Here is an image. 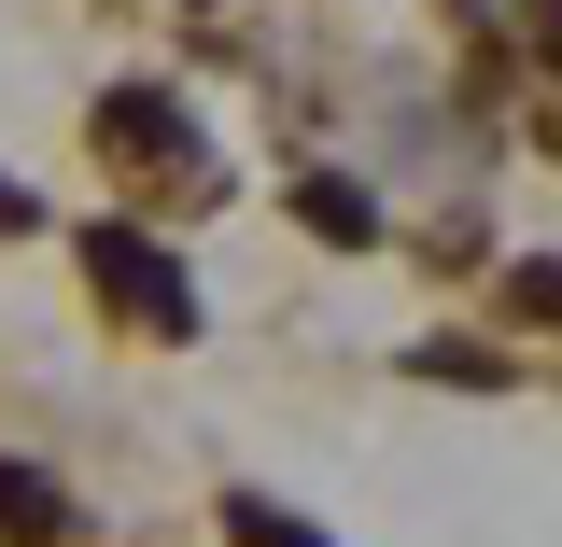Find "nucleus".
<instances>
[{
	"label": "nucleus",
	"instance_id": "20e7f679",
	"mask_svg": "<svg viewBox=\"0 0 562 547\" xmlns=\"http://www.w3.org/2000/svg\"><path fill=\"white\" fill-rule=\"evenodd\" d=\"M0 547H70V491L29 478V464H0Z\"/></svg>",
	"mask_w": 562,
	"mask_h": 547
},
{
	"label": "nucleus",
	"instance_id": "1a4fd4ad",
	"mask_svg": "<svg viewBox=\"0 0 562 547\" xmlns=\"http://www.w3.org/2000/svg\"><path fill=\"white\" fill-rule=\"evenodd\" d=\"M549 155H562V113H549Z\"/></svg>",
	"mask_w": 562,
	"mask_h": 547
},
{
	"label": "nucleus",
	"instance_id": "f257e3e1",
	"mask_svg": "<svg viewBox=\"0 0 562 547\" xmlns=\"http://www.w3.org/2000/svg\"><path fill=\"white\" fill-rule=\"evenodd\" d=\"M70 253H85V281L113 295V323H127V338H198V281L169 267L140 225H85Z\"/></svg>",
	"mask_w": 562,
	"mask_h": 547
},
{
	"label": "nucleus",
	"instance_id": "f03ea898",
	"mask_svg": "<svg viewBox=\"0 0 562 547\" xmlns=\"http://www.w3.org/2000/svg\"><path fill=\"white\" fill-rule=\"evenodd\" d=\"M99 155H113L127 183H155V169H198V127H183L169 84H113V99H99Z\"/></svg>",
	"mask_w": 562,
	"mask_h": 547
},
{
	"label": "nucleus",
	"instance_id": "39448f33",
	"mask_svg": "<svg viewBox=\"0 0 562 547\" xmlns=\"http://www.w3.org/2000/svg\"><path fill=\"white\" fill-rule=\"evenodd\" d=\"M492 309L506 323H562V253H520V267L492 281Z\"/></svg>",
	"mask_w": 562,
	"mask_h": 547
},
{
	"label": "nucleus",
	"instance_id": "0eeeda50",
	"mask_svg": "<svg viewBox=\"0 0 562 547\" xmlns=\"http://www.w3.org/2000/svg\"><path fill=\"white\" fill-rule=\"evenodd\" d=\"M0 225H43V210H29V183H14V169H0Z\"/></svg>",
	"mask_w": 562,
	"mask_h": 547
},
{
	"label": "nucleus",
	"instance_id": "423d86ee",
	"mask_svg": "<svg viewBox=\"0 0 562 547\" xmlns=\"http://www.w3.org/2000/svg\"><path fill=\"white\" fill-rule=\"evenodd\" d=\"M225 534H239V547H324L295 505H268V491H225Z\"/></svg>",
	"mask_w": 562,
	"mask_h": 547
},
{
	"label": "nucleus",
	"instance_id": "7ed1b4c3",
	"mask_svg": "<svg viewBox=\"0 0 562 547\" xmlns=\"http://www.w3.org/2000/svg\"><path fill=\"white\" fill-rule=\"evenodd\" d=\"M281 210H295L324 253H366V239H380V197H366V183H338V169H310V183H295Z\"/></svg>",
	"mask_w": 562,
	"mask_h": 547
},
{
	"label": "nucleus",
	"instance_id": "6e6552de",
	"mask_svg": "<svg viewBox=\"0 0 562 547\" xmlns=\"http://www.w3.org/2000/svg\"><path fill=\"white\" fill-rule=\"evenodd\" d=\"M535 57H562V0H535Z\"/></svg>",
	"mask_w": 562,
	"mask_h": 547
}]
</instances>
